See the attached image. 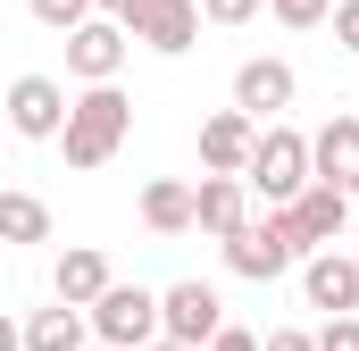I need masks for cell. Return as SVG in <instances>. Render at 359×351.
Segmentation results:
<instances>
[{"mask_svg":"<svg viewBox=\"0 0 359 351\" xmlns=\"http://www.w3.org/2000/svg\"><path fill=\"white\" fill-rule=\"evenodd\" d=\"M92 8H100V17H126V8H134V0H92Z\"/></svg>","mask_w":359,"mask_h":351,"instance_id":"cell-28","label":"cell"},{"mask_svg":"<svg viewBox=\"0 0 359 351\" xmlns=\"http://www.w3.org/2000/svg\"><path fill=\"white\" fill-rule=\"evenodd\" d=\"M142 351H192V343H176V335H151V343H142Z\"/></svg>","mask_w":359,"mask_h":351,"instance_id":"cell-27","label":"cell"},{"mask_svg":"<svg viewBox=\"0 0 359 351\" xmlns=\"http://www.w3.org/2000/svg\"><path fill=\"white\" fill-rule=\"evenodd\" d=\"M301 260H309V251H301V234H292V209H284V201L259 209V218H243V226L226 234V267H234V276H251V284H276V276H292Z\"/></svg>","mask_w":359,"mask_h":351,"instance_id":"cell-2","label":"cell"},{"mask_svg":"<svg viewBox=\"0 0 359 351\" xmlns=\"http://www.w3.org/2000/svg\"><path fill=\"white\" fill-rule=\"evenodd\" d=\"M0 109H8V134H17V143H59V126H67V84H59V76H17V84L0 92Z\"/></svg>","mask_w":359,"mask_h":351,"instance_id":"cell-5","label":"cell"},{"mask_svg":"<svg viewBox=\"0 0 359 351\" xmlns=\"http://www.w3.org/2000/svg\"><path fill=\"white\" fill-rule=\"evenodd\" d=\"M217 326H226V301H217L201 276H184V284H168V293H159V335H176V343L201 351Z\"/></svg>","mask_w":359,"mask_h":351,"instance_id":"cell-8","label":"cell"},{"mask_svg":"<svg viewBox=\"0 0 359 351\" xmlns=\"http://www.w3.org/2000/svg\"><path fill=\"white\" fill-rule=\"evenodd\" d=\"M251 143H259V117H243V109L201 117V176H243L251 168Z\"/></svg>","mask_w":359,"mask_h":351,"instance_id":"cell-12","label":"cell"},{"mask_svg":"<svg viewBox=\"0 0 359 351\" xmlns=\"http://www.w3.org/2000/svg\"><path fill=\"white\" fill-rule=\"evenodd\" d=\"M243 218H251V184H243V176H201V184H192V226H201V234L226 243Z\"/></svg>","mask_w":359,"mask_h":351,"instance_id":"cell-14","label":"cell"},{"mask_svg":"<svg viewBox=\"0 0 359 351\" xmlns=\"http://www.w3.org/2000/svg\"><path fill=\"white\" fill-rule=\"evenodd\" d=\"M126 51H134V34H126L117 17H100V8H92L84 25H67V76H76V84H117Z\"/></svg>","mask_w":359,"mask_h":351,"instance_id":"cell-7","label":"cell"},{"mask_svg":"<svg viewBox=\"0 0 359 351\" xmlns=\"http://www.w3.org/2000/svg\"><path fill=\"white\" fill-rule=\"evenodd\" d=\"M309 176L359 201V117H326V126L309 134Z\"/></svg>","mask_w":359,"mask_h":351,"instance_id":"cell-11","label":"cell"},{"mask_svg":"<svg viewBox=\"0 0 359 351\" xmlns=\"http://www.w3.org/2000/svg\"><path fill=\"white\" fill-rule=\"evenodd\" d=\"M326 25H334V42L359 59V0H334V8H326Z\"/></svg>","mask_w":359,"mask_h":351,"instance_id":"cell-23","label":"cell"},{"mask_svg":"<svg viewBox=\"0 0 359 351\" xmlns=\"http://www.w3.org/2000/svg\"><path fill=\"white\" fill-rule=\"evenodd\" d=\"M301 293H309V310H326V318H334V310H359V260L334 251V243L309 251V260H301Z\"/></svg>","mask_w":359,"mask_h":351,"instance_id":"cell-13","label":"cell"},{"mask_svg":"<svg viewBox=\"0 0 359 351\" xmlns=\"http://www.w3.org/2000/svg\"><path fill=\"white\" fill-rule=\"evenodd\" d=\"M92 343V318L76 301H59V310H34L25 318V351H84Z\"/></svg>","mask_w":359,"mask_h":351,"instance_id":"cell-15","label":"cell"},{"mask_svg":"<svg viewBox=\"0 0 359 351\" xmlns=\"http://www.w3.org/2000/svg\"><path fill=\"white\" fill-rule=\"evenodd\" d=\"M0 351H25V326H17L8 310H0Z\"/></svg>","mask_w":359,"mask_h":351,"instance_id":"cell-26","label":"cell"},{"mask_svg":"<svg viewBox=\"0 0 359 351\" xmlns=\"http://www.w3.org/2000/svg\"><path fill=\"white\" fill-rule=\"evenodd\" d=\"M326 8H334V0H268V17H276V25H292V34L326 25Z\"/></svg>","mask_w":359,"mask_h":351,"instance_id":"cell-19","label":"cell"},{"mask_svg":"<svg viewBox=\"0 0 359 351\" xmlns=\"http://www.w3.org/2000/svg\"><path fill=\"white\" fill-rule=\"evenodd\" d=\"M201 351H259V335H251V326H217Z\"/></svg>","mask_w":359,"mask_h":351,"instance_id":"cell-24","label":"cell"},{"mask_svg":"<svg viewBox=\"0 0 359 351\" xmlns=\"http://www.w3.org/2000/svg\"><path fill=\"white\" fill-rule=\"evenodd\" d=\"M284 209H292L301 251H326V243H343V226H351V192H334V184H318V176H309V184H301Z\"/></svg>","mask_w":359,"mask_h":351,"instance_id":"cell-9","label":"cell"},{"mask_svg":"<svg viewBox=\"0 0 359 351\" xmlns=\"http://www.w3.org/2000/svg\"><path fill=\"white\" fill-rule=\"evenodd\" d=\"M259 351H318V335H301V326H276Z\"/></svg>","mask_w":359,"mask_h":351,"instance_id":"cell-25","label":"cell"},{"mask_svg":"<svg viewBox=\"0 0 359 351\" xmlns=\"http://www.w3.org/2000/svg\"><path fill=\"white\" fill-rule=\"evenodd\" d=\"M268 0H201V25H251Z\"/></svg>","mask_w":359,"mask_h":351,"instance_id":"cell-22","label":"cell"},{"mask_svg":"<svg viewBox=\"0 0 359 351\" xmlns=\"http://www.w3.org/2000/svg\"><path fill=\"white\" fill-rule=\"evenodd\" d=\"M109 293V251H92V243H76V251H59V301H76V310H92Z\"/></svg>","mask_w":359,"mask_h":351,"instance_id":"cell-16","label":"cell"},{"mask_svg":"<svg viewBox=\"0 0 359 351\" xmlns=\"http://www.w3.org/2000/svg\"><path fill=\"white\" fill-rule=\"evenodd\" d=\"M243 184H251V201H292L301 184H309V134H292V126H259V143H251V168H243Z\"/></svg>","mask_w":359,"mask_h":351,"instance_id":"cell-3","label":"cell"},{"mask_svg":"<svg viewBox=\"0 0 359 351\" xmlns=\"http://www.w3.org/2000/svg\"><path fill=\"white\" fill-rule=\"evenodd\" d=\"M292 92H301V76H292L284 59H243V67H234V109L259 117V126L292 109Z\"/></svg>","mask_w":359,"mask_h":351,"instance_id":"cell-10","label":"cell"},{"mask_svg":"<svg viewBox=\"0 0 359 351\" xmlns=\"http://www.w3.org/2000/svg\"><path fill=\"white\" fill-rule=\"evenodd\" d=\"M84 318H92V343L142 351L151 335H159V293H151V284H117V276H109V293L92 301Z\"/></svg>","mask_w":359,"mask_h":351,"instance_id":"cell-4","label":"cell"},{"mask_svg":"<svg viewBox=\"0 0 359 351\" xmlns=\"http://www.w3.org/2000/svg\"><path fill=\"white\" fill-rule=\"evenodd\" d=\"M126 134H134V100L117 84H84L67 100V126H59V151H67V168H109L117 151H126Z\"/></svg>","mask_w":359,"mask_h":351,"instance_id":"cell-1","label":"cell"},{"mask_svg":"<svg viewBox=\"0 0 359 351\" xmlns=\"http://www.w3.org/2000/svg\"><path fill=\"white\" fill-rule=\"evenodd\" d=\"M351 260H359V251H351Z\"/></svg>","mask_w":359,"mask_h":351,"instance_id":"cell-30","label":"cell"},{"mask_svg":"<svg viewBox=\"0 0 359 351\" xmlns=\"http://www.w3.org/2000/svg\"><path fill=\"white\" fill-rule=\"evenodd\" d=\"M84 351H117V343H84Z\"/></svg>","mask_w":359,"mask_h":351,"instance_id":"cell-29","label":"cell"},{"mask_svg":"<svg viewBox=\"0 0 359 351\" xmlns=\"http://www.w3.org/2000/svg\"><path fill=\"white\" fill-rule=\"evenodd\" d=\"M318 351H359V310H334L318 326Z\"/></svg>","mask_w":359,"mask_h":351,"instance_id":"cell-21","label":"cell"},{"mask_svg":"<svg viewBox=\"0 0 359 351\" xmlns=\"http://www.w3.org/2000/svg\"><path fill=\"white\" fill-rule=\"evenodd\" d=\"M0 243H50V209L34 192H0Z\"/></svg>","mask_w":359,"mask_h":351,"instance_id":"cell-18","label":"cell"},{"mask_svg":"<svg viewBox=\"0 0 359 351\" xmlns=\"http://www.w3.org/2000/svg\"><path fill=\"white\" fill-rule=\"evenodd\" d=\"M142 226L151 234H192V184H142Z\"/></svg>","mask_w":359,"mask_h":351,"instance_id":"cell-17","label":"cell"},{"mask_svg":"<svg viewBox=\"0 0 359 351\" xmlns=\"http://www.w3.org/2000/svg\"><path fill=\"white\" fill-rule=\"evenodd\" d=\"M25 8H34L50 34H67V25H84V17H92V0H25Z\"/></svg>","mask_w":359,"mask_h":351,"instance_id":"cell-20","label":"cell"},{"mask_svg":"<svg viewBox=\"0 0 359 351\" xmlns=\"http://www.w3.org/2000/svg\"><path fill=\"white\" fill-rule=\"evenodd\" d=\"M117 25H126L142 51H159V59H184V51L201 42V0H134Z\"/></svg>","mask_w":359,"mask_h":351,"instance_id":"cell-6","label":"cell"}]
</instances>
